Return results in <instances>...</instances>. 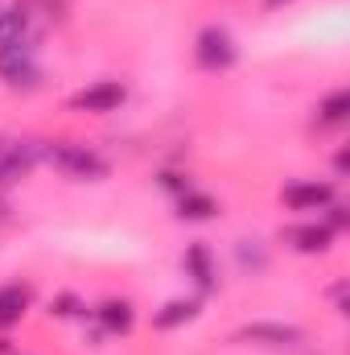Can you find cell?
Returning a JSON list of instances; mask_svg holds the SVG:
<instances>
[{"label": "cell", "mask_w": 350, "mask_h": 355, "mask_svg": "<svg viewBox=\"0 0 350 355\" xmlns=\"http://www.w3.org/2000/svg\"><path fill=\"white\" fill-rule=\"evenodd\" d=\"M42 157L71 182H99L107 178V162L91 149V145H79V141H50L42 149Z\"/></svg>", "instance_id": "6da1fadb"}, {"label": "cell", "mask_w": 350, "mask_h": 355, "mask_svg": "<svg viewBox=\"0 0 350 355\" xmlns=\"http://www.w3.org/2000/svg\"><path fill=\"white\" fill-rule=\"evenodd\" d=\"M235 58H239V46H235V37L223 29V25H206L198 37H194V62L202 67V71H231L235 67Z\"/></svg>", "instance_id": "7a4b0ae2"}, {"label": "cell", "mask_w": 350, "mask_h": 355, "mask_svg": "<svg viewBox=\"0 0 350 355\" xmlns=\"http://www.w3.org/2000/svg\"><path fill=\"white\" fill-rule=\"evenodd\" d=\"M0 79L12 91L42 87V62H37L33 46H8V50H0Z\"/></svg>", "instance_id": "3957f363"}, {"label": "cell", "mask_w": 350, "mask_h": 355, "mask_svg": "<svg viewBox=\"0 0 350 355\" xmlns=\"http://www.w3.org/2000/svg\"><path fill=\"white\" fill-rule=\"evenodd\" d=\"M37 162H42V145L21 141V137H0V186L29 178Z\"/></svg>", "instance_id": "277c9868"}, {"label": "cell", "mask_w": 350, "mask_h": 355, "mask_svg": "<svg viewBox=\"0 0 350 355\" xmlns=\"http://www.w3.org/2000/svg\"><path fill=\"white\" fill-rule=\"evenodd\" d=\"M128 99V87L116 83V79H99L91 87L75 91L71 95V107L75 112H91V116H107V112H120V103Z\"/></svg>", "instance_id": "5b68a950"}, {"label": "cell", "mask_w": 350, "mask_h": 355, "mask_svg": "<svg viewBox=\"0 0 350 355\" xmlns=\"http://www.w3.org/2000/svg\"><path fill=\"white\" fill-rule=\"evenodd\" d=\"M280 198H284V207H288V211H326L330 202H338L334 182H317V178L284 186V190H280Z\"/></svg>", "instance_id": "8992f818"}, {"label": "cell", "mask_w": 350, "mask_h": 355, "mask_svg": "<svg viewBox=\"0 0 350 355\" xmlns=\"http://www.w3.org/2000/svg\"><path fill=\"white\" fill-rule=\"evenodd\" d=\"M235 343H252V347H297L305 335L288 322H248L231 335Z\"/></svg>", "instance_id": "52a82bcc"}, {"label": "cell", "mask_w": 350, "mask_h": 355, "mask_svg": "<svg viewBox=\"0 0 350 355\" xmlns=\"http://www.w3.org/2000/svg\"><path fill=\"white\" fill-rule=\"evenodd\" d=\"M280 240H284L293 252L313 257V252H326V248H330L334 232H330L326 223H297V227H284V232H280Z\"/></svg>", "instance_id": "ba28073f"}, {"label": "cell", "mask_w": 350, "mask_h": 355, "mask_svg": "<svg viewBox=\"0 0 350 355\" xmlns=\"http://www.w3.org/2000/svg\"><path fill=\"white\" fill-rule=\"evenodd\" d=\"M8 46H33V21H29V8L21 4L0 8V50Z\"/></svg>", "instance_id": "9c48e42d"}, {"label": "cell", "mask_w": 350, "mask_h": 355, "mask_svg": "<svg viewBox=\"0 0 350 355\" xmlns=\"http://www.w3.org/2000/svg\"><path fill=\"white\" fill-rule=\"evenodd\" d=\"M181 265H185V272L194 277V285H198L202 293L219 289V268H214V257H210V248H206V244H190V248H185V257H181Z\"/></svg>", "instance_id": "30bf717a"}, {"label": "cell", "mask_w": 350, "mask_h": 355, "mask_svg": "<svg viewBox=\"0 0 350 355\" xmlns=\"http://www.w3.org/2000/svg\"><path fill=\"white\" fill-rule=\"evenodd\" d=\"M95 318H99V327H103L107 335H128L132 322H136V310H132L128 297H107V302L95 310Z\"/></svg>", "instance_id": "8fae6325"}, {"label": "cell", "mask_w": 350, "mask_h": 355, "mask_svg": "<svg viewBox=\"0 0 350 355\" xmlns=\"http://www.w3.org/2000/svg\"><path fill=\"white\" fill-rule=\"evenodd\" d=\"M177 215L181 219H190V223H202V219H214L219 215V202L210 198V194H202V190H181V198H177Z\"/></svg>", "instance_id": "7c38bea8"}, {"label": "cell", "mask_w": 350, "mask_h": 355, "mask_svg": "<svg viewBox=\"0 0 350 355\" xmlns=\"http://www.w3.org/2000/svg\"><path fill=\"white\" fill-rule=\"evenodd\" d=\"M29 310V285H0V327H17Z\"/></svg>", "instance_id": "4fadbf2b"}, {"label": "cell", "mask_w": 350, "mask_h": 355, "mask_svg": "<svg viewBox=\"0 0 350 355\" xmlns=\"http://www.w3.org/2000/svg\"><path fill=\"white\" fill-rule=\"evenodd\" d=\"M194 314H198V297H174V302L161 306V314L153 318V327H157V331H174L181 322H190Z\"/></svg>", "instance_id": "5bb4252c"}, {"label": "cell", "mask_w": 350, "mask_h": 355, "mask_svg": "<svg viewBox=\"0 0 350 355\" xmlns=\"http://www.w3.org/2000/svg\"><path fill=\"white\" fill-rule=\"evenodd\" d=\"M313 112H317V124H322V128H338V124H347L350 95H347V91H330Z\"/></svg>", "instance_id": "9a60e30c"}, {"label": "cell", "mask_w": 350, "mask_h": 355, "mask_svg": "<svg viewBox=\"0 0 350 355\" xmlns=\"http://www.w3.org/2000/svg\"><path fill=\"white\" fill-rule=\"evenodd\" d=\"M50 314H58V318H75V314H83V306H79V297L62 293V297H54V302H50Z\"/></svg>", "instance_id": "2e32d148"}, {"label": "cell", "mask_w": 350, "mask_h": 355, "mask_svg": "<svg viewBox=\"0 0 350 355\" xmlns=\"http://www.w3.org/2000/svg\"><path fill=\"white\" fill-rule=\"evenodd\" d=\"M276 4H284V0H268V8H276Z\"/></svg>", "instance_id": "e0dca14e"}]
</instances>
